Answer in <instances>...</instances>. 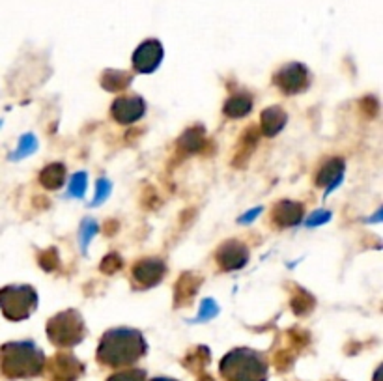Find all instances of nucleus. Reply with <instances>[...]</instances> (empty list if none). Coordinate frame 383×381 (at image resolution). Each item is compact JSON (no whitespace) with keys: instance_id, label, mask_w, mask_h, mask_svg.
I'll return each mask as SVG.
<instances>
[{"instance_id":"f03ea898","label":"nucleus","mask_w":383,"mask_h":381,"mask_svg":"<svg viewBox=\"0 0 383 381\" xmlns=\"http://www.w3.org/2000/svg\"><path fill=\"white\" fill-rule=\"evenodd\" d=\"M223 374L228 381H264L266 380V365L252 351L238 349L226 355L223 361Z\"/></svg>"},{"instance_id":"9b49d317","label":"nucleus","mask_w":383,"mask_h":381,"mask_svg":"<svg viewBox=\"0 0 383 381\" xmlns=\"http://www.w3.org/2000/svg\"><path fill=\"white\" fill-rule=\"evenodd\" d=\"M163 273H164V266L161 264V261L146 260V261H141V264L137 266V269H135V278H137L138 283L150 286V284L157 283L159 278L163 277Z\"/></svg>"},{"instance_id":"5701e85b","label":"nucleus","mask_w":383,"mask_h":381,"mask_svg":"<svg viewBox=\"0 0 383 381\" xmlns=\"http://www.w3.org/2000/svg\"><path fill=\"white\" fill-rule=\"evenodd\" d=\"M110 381H144L143 372H126V374H118V376L110 377Z\"/></svg>"},{"instance_id":"2eb2a0df","label":"nucleus","mask_w":383,"mask_h":381,"mask_svg":"<svg viewBox=\"0 0 383 381\" xmlns=\"http://www.w3.org/2000/svg\"><path fill=\"white\" fill-rule=\"evenodd\" d=\"M64 181V167L62 164H51L41 172V183L49 189H56Z\"/></svg>"},{"instance_id":"dca6fc26","label":"nucleus","mask_w":383,"mask_h":381,"mask_svg":"<svg viewBox=\"0 0 383 381\" xmlns=\"http://www.w3.org/2000/svg\"><path fill=\"white\" fill-rule=\"evenodd\" d=\"M99 230L98 223H93L92 219H86L84 223L81 224V235H79V243H81L82 252L86 251L88 245H90V241L93 240V235Z\"/></svg>"},{"instance_id":"7ed1b4c3","label":"nucleus","mask_w":383,"mask_h":381,"mask_svg":"<svg viewBox=\"0 0 383 381\" xmlns=\"http://www.w3.org/2000/svg\"><path fill=\"white\" fill-rule=\"evenodd\" d=\"M6 349L10 351V355H6L8 357L6 370L11 372V374H17V376H30L32 374L34 376V374H38L41 370L44 357H41V351H38L34 344H11Z\"/></svg>"},{"instance_id":"f3484780","label":"nucleus","mask_w":383,"mask_h":381,"mask_svg":"<svg viewBox=\"0 0 383 381\" xmlns=\"http://www.w3.org/2000/svg\"><path fill=\"white\" fill-rule=\"evenodd\" d=\"M38 150V141H36V136L34 135H25L19 142V146H17V152L13 153V159H22L30 155Z\"/></svg>"},{"instance_id":"ddd939ff","label":"nucleus","mask_w":383,"mask_h":381,"mask_svg":"<svg viewBox=\"0 0 383 381\" xmlns=\"http://www.w3.org/2000/svg\"><path fill=\"white\" fill-rule=\"evenodd\" d=\"M286 124V115L277 107H271L262 115V129L266 135L273 136L275 133H279L283 126Z\"/></svg>"},{"instance_id":"1a4fd4ad","label":"nucleus","mask_w":383,"mask_h":381,"mask_svg":"<svg viewBox=\"0 0 383 381\" xmlns=\"http://www.w3.org/2000/svg\"><path fill=\"white\" fill-rule=\"evenodd\" d=\"M217 260L223 264L225 269H240V267L245 266L247 261L245 247L240 245V243H235V241H230V243L221 247L219 254H217Z\"/></svg>"},{"instance_id":"6e6552de","label":"nucleus","mask_w":383,"mask_h":381,"mask_svg":"<svg viewBox=\"0 0 383 381\" xmlns=\"http://www.w3.org/2000/svg\"><path fill=\"white\" fill-rule=\"evenodd\" d=\"M144 112V103L141 98H122L112 105V116L122 124L138 120Z\"/></svg>"},{"instance_id":"4468645a","label":"nucleus","mask_w":383,"mask_h":381,"mask_svg":"<svg viewBox=\"0 0 383 381\" xmlns=\"http://www.w3.org/2000/svg\"><path fill=\"white\" fill-rule=\"evenodd\" d=\"M252 103L251 98H247V96H235L226 103L225 112L232 118H241V116H245L249 110H251Z\"/></svg>"},{"instance_id":"b1692460","label":"nucleus","mask_w":383,"mask_h":381,"mask_svg":"<svg viewBox=\"0 0 383 381\" xmlns=\"http://www.w3.org/2000/svg\"><path fill=\"white\" fill-rule=\"evenodd\" d=\"M262 212H264V207H254V209H251V212H247L245 215H241L240 217V224L252 223V221H254V219H257Z\"/></svg>"},{"instance_id":"f8f14e48","label":"nucleus","mask_w":383,"mask_h":381,"mask_svg":"<svg viewBox=\"0 0 383 381\" xmlns=\"http://www.w3.org/2000/svg\"><path fill=\"white\" fill-rule=\"evenodd\" d=\"M303 217V207L294 202H283L275 207V221L280 226H292L297 224Z\"/></svg>"},{"instance_id":"aec40b11","label":"nucleus","mask_w":383,"mask_h":381,"mask_svg":"<svg viewBox=\"0 0 383 381\" xmlns=\"http://www.w3.org/2000/svg\"><path fill=\"white\" fill-rule=\"evenodd\" d=\"M110 189H112L110 181L107 180V178H101V180L98 181V190H96V196H93L92 206H99V204H103V202L109 198Z\"/></svg>"},{"instance_id":"20e7f679","label":"nucleus","mask_w":383,"mask_h":381,"mask_svg":"<svg viewBox=\"0 0 383 381\" xmlns=\"http://www.w3.org/2000/svg\"><path fill=\"white\" fill-rule=\"evenodd\" d=\"M49 337L60 346L77 344L82 337V321L75 312H64L49 323Z\"/></svg>"},{"instance_id":"9d476101","label":"nucleus","mask_w":383,"mask_h":381,"mask_svg":"<svg viewBox=\"0 0 383 381\" xmlns=\"http://www.w3.org/2000/svg\"><path fill=\"white\" fill-rule=\"evenodd\" d=\"M342 170H344V164L340 159H333L331 163H327L320 172V178H318V183L320 186H327V190H325V195H331L333 189L339 186L340 181H342Z\"/></svg>"},{"instance_id":"f257e3e1","label":"nucleus","mask_w":383,"mask_h":381,"mask_svg":"<svg viewBox=\"0 0 383 381\" xmlns=\"http://www.w3.org/2000/svg\"><path fill=\"white\" fill-rule=\"evenodd\" d=\"M144 340L137 331L116 329L105 335L103 342L98 349V357L107 365H129L144 354Z\"/></svg>"},{"instance_id":"6ab92c4d","label":"nucleus","mask_w":383,"mask_h":381,"mask_svg":"<svg viewBox=\"0 0 383 381\" xmlns=\"http://www.w3.org/2000/svg\"><path fill=\"white\" fill-rule=\"evenodd\" d=\"M219 314V306L215 305L214 299H204L202 306H200V312H198V316L195 318L193 321H208L212 318H215Z\"/></svg>"},{"instance_id":"393cba45","label":"nucleus","mask_w":383,"mask_h":381,"mask_svg":"<svg viewBox=\"0 0 383 381\" xmlns=\"http://www.w3.org/2000/svg\"><path fill=\"white\" fill-rule=\"evenodd\" d=\"M153 381H172V380H164V377H161V380H153Z\"/></svg>"},{"instance_id":"4be33fe9","label":"nucleus","mask_w":383,"mask_h":381,"mask_svg":"<svg viewBox=\"0 0 383 381\" xmlns=\"http://www.w3.org/2000/svg\"><path fill=\"white\" fill-rule=\"evenodd\" d=\"M329 219H331V212H323V209H318V212H314L311 217H309V221H306V226L314 228V226L325 224Z\"/></svg>"},{"instance_id":"39448f33","label":"nucleus","mask_w":383,"mask_h":381,"mask_svg":"<svg viewBox=\"0 0 383 381\" xmlns=\"http://www.w3.org/2000/svg\"><path fill=\"white\" fill-rule=\"evenodd\" d=\"M161 58H163V49H161V44L155 41V39H148L144 41L133 55V64L141 73H152L159 64H161Z\"/></svg>"},{"instance_id":"423d86ee","label":"nucleus","mask_w":383,"mask_h":381,"mask_svg":"<svg viewBox=\"0 0 383 381\" xmlns=\"http://www.w3.org/2000/svg\"><path fill=\"white\" fill-rule=\"evenodd\" d=\"M8 294H10V305H6V312L13 320L27 316L30 309L36 306V294L30 288H11L8 290Z\"/></svg>"},{"instance_id":"412c9836","label":"nucleus","mask_w":383,"mask_h":381,"mask_svg":"<svg viewBox=\"0 0 383 381\" xmlns=\"http://www.w3.org/2000/svg\"><path fill=\"white\" fill-rule=\"evenodd\" d=\"M109 77H112V82H107V84H105L109 90H120V88H126L127 81H131L126 73H120V71L109 73Z\"/></svg>"},{"instance_id":"a211bd4d","label":"nucleus","mask_w":383,"mask_h":381,"mask_svg":"<svg viewBox=\"0 0 383 381\" xmlns=\"http://www.w3.org/2000/svg\"><path fill=\"white\" fill-rule=\"evenodd\" d=\"M84 193H86V174L77 172L75 176H72V181H70V195L75 196V198H82Z\"/></svg>"},{"instance_id":"0eeeda50","label":"nucleus","mask_w":383,"mask_h":381,"mask_svg":"<svg viewBox=\"0 0 383 381\" xmlns=\"http://www.w3.org/2000/svg\"><path fill=\"white\" fill-rule=\"evenodd\" d=\"M277 84L288 93L299 92L306 86V70L301 64L286 65L277 75Z\"/></svg>"}]
</instances>
